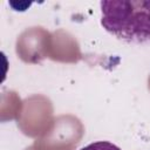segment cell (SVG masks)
Segmentation results:
<instances>
[{
	"mask_svg": "<svg viewBox=\"0 0 150 150\" xmlns=\"http://www.w3.org/2000/svg\"><path fill=\"white\" fill-rule=\"evenodd\" d=\"M101 25L110 34L128 42L150 41V1H101Z\"/></svg>",
	"mask_w": 150,
	"mask_h": 150,
	"instance_id": "cell-1",
	"label": "cell"
},
{
	"mask_svg": "<svg viewBox=\"0 0 150 150\" xmlns=\"http://www.w3.org/2000/svg\"><path fill=\"white\" fill-rule=\"evenodd\" d=\"M80 150H121V148L108 141H97L81 148Z\"/></svg>",
	"mask_w": 150,
	"mask_h": 150,
	"instance_id": "cell-2",
	"label": "cell"
}]
</instances>
